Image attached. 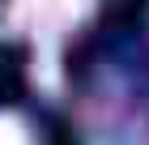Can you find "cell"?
<instances>
[{
    "label": "cell",
    "instance_id": "obj_1",
    "mask_svg": "<svg viewBox=\"0 0 149 145\" xmlns=\"http://www.w3.org/2000/svg\"><path fill=\"white\" fill-rule=\"evenodd\" d=\"M0 145H30L26 141V128L13 115H0Z\"/></svg>",
    "mask_w": 149,
    "mask_h": 145
}]
</instances>
